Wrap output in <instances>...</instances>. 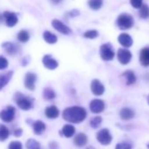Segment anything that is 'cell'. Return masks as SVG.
Listing matches in <instances>:
<instances>
[{"instance_id": "obj_35", "label": "cell", "mask_w": 149, "mask_h": 149, "mask_svg": "<svg viewBox=\"0 0 149 149\" xmlns=\"http://www.w3.org/2000/svg\"><path fill=\"white\" fill-rule=\"evenodd\" d=\"M130 3L133 8L139 9L143 6V1L142 0H130Z\"/></svg>"}, {"instance_id": "obj_9", "label": "cell", "mask_w": 149, "mask_h": 149, "mask_svg": "<svg viewBox=\"0 0 149 149\" xmlns=\"http://www.w3.org/2000/svg\"><path fill=\"white\" fill-rule=\"evenodd\" d=\"M52 26L55 30H57L59 33H61L62 34L68 35V34H70L72 33L71 29L68 26H67L64 23H62L61 20H59V19H54L52 21Z\"/></svg>"}, {"instance_id": "obj_21", "label": "cell", "mask_w": 149, "mask_h": 149, "mask_svg": "<svg viewBox=\"0 0 149 149\" xmlns=\"http://www.w3.org/2000/svg\"><path fill=\"white\" fill-rule=\"evenodd\" d=\"M123 77L125 80L127 85H132L136 82V76L132 70H127L123 74Z\"/></svg>"}, {"instance_id": "obj_14", "label": "cell", "mask_w": 149, "mask_h": 149, "mask_svg": "<svg viewBox=\"0 0 149 149\" xmlns=\"http://www.w3.org/2000/svg\"><path fill=\"white\" fill-rule=\"evenodd\" d=\"M118 40L121 46H123L124 47H126V48L132 47V42H133L132 37L127 33H121L118 38Z\"/></svg>"}, {"instance_id": "obj_41", "label": "cell", "mask_w": 149, "mask_h": 149, "mask_svg": "<svg viewBox=\"0 0 149 149\" xmlns=\"http://www.w3.org/2000/svg\"><path fill=\"white\" fill-rule=\"evenodd\" d=\"M86 149H96L95 147H93V146H89V147H87Z\"/></svg>"}, {"instance_id": "obj_3", "label": "cell", "mask_w": 149, "mask_h": 149, "mask_svg": "<svg viewBox=\"0 0 149 149\" xmlns=\"http://www.w3.org/2000/svg\"><path fill=\"white\" fill-rule=\"evenodd\" d=\"M134 24L133 18L130 14L123 13L118 16L117 19V25L121 30H128L132 27Z\"/></svg>"}, {"instance_id": "obj_12", "label": "cell", "mask_w": 149, "mask_h": 149, "mask_svg": "<svg viewBox=\"0 0 149 149\" xmlns=\"http://www.w3.org/2000/svg\"><path fill=\"white\" fill-rule=\"evenodd\" d=\"M105 104L103 100L101 99H94L90 104L91 111L93 113H100L104 110Z\"/></svg>"}, {"instance_id": "obj_39", "label": "cell", "mask_w": 149, "mask_h": 149, "mask_svg": "<svg viewBox=\"0 0 149 149\" xmlns=\"http://www.w3.org/2000/svg\"><path fill=\"white\" fill-rule=\"evenodd\" d=\"M50 1L53 3V4H59V3H61V1H62V0H50Z\"/></svg>"}, {"instance_id": "obj_4", "label": "cell", "mask_w": 149, "mask_h": 149, "mask_svg": "<svg viewBox=\"0 0 149 149\" xmlns=\"http://www.w3.org/2000/svg\"><path fill=\"white\" fill-rule=\"evenodd\" d=\"M16 110L13 106L8 105L6 109L0 111V119L3 120L4 122L10 123L12 122L15 118Z\"/></svg>"}, {"instance_id": "obj_36", "label": "cell", "mask_w": 149, "mask_h": 149, "mask_svg": "<svg viewBox=\"0 0 149 149\" xmlns=\"http://www.w3.org/2000/svg\"><path fill=\"white\" fill-rule=\"evenodd\" d=\"M9 149H22V144L19 141H13L9 145Z\"/></svg>"}, {"instance_id": "obj_22", "label": "cell", "mask_w": 149, "mask_h": 149, "mask_svg": "<svg viewBox=\"0 0 149 149\" xmlns=\"http://www.w3.org/2000/svg\"><path fill=\"white\" fill-rule=\"evenodd\" d=\"M119 115H120V118H121L123 120H130V119H132V118L134 117L135 113H134V111H133L132 109H130V108H123V109L120 111Z\"/></svg>"}, {"instance_id": "obj_8", "label": "cell", "mask_w": 149, "mask_h": 149, "mask_svg": "<svg viewBox=\"0 0 149 149\" xmlns=\"http://www.w3.org/2000/svg\"><path fill=\"white\" fill-rule=\"evenodd\" d=\"M37 80V77L34 73L32 72H28L26 77H25V80H24V84L25 87L29 90V91H33L35 88V82Z\"/></svg>"}, {"instance_id": "obj_20", "label": "cell", "mask_w": 149, "mask_h": 149, "mask_svg": "<svg viewBox=\"0 0 149 149\" xmlns=\"http://www.w3.org/2000/svg\"><path fill=\"white\" fill-rule=\"evenodd\" d=\"M33 132L36 135H40L46 130V125L44 124V122H42L40 120H37L33 123Z\"/></svg>"}, {"instance_id": "obj_6", "label": "cell", "mask_w": 149, "mask_h": 149, "mask_svg": "<svg viewBox=\"0 0 149 149\" xmlns=\"http://www.w3.org/2000/svg\"><path fill=\"white\" fill-rule=\"evenodd\" d=\"M97 139L100 144H102L104 146H107L111 142L112 137L108 129H102L97 132Z\"/></svg>"}, {"instance_id": "obj_27", "label": "cell", "mask_w": 149, "mask_h": 149, "mask_svg": "<svg viewBox=\"0 0 149 149\" xmlns=\"http://www.w3.org/2000/svg\"><path fill=\"white\" fill-rule=\"evenodd\" d=\"M17 38L19 40V41L22 42V43H26L30 39V35L29 33L26 30H21L19 32V33L17 34Z\"/></svg>"}, {"instance_id": "obj_7", "label": "cell", "mask_w": 149, "mask_h": 149, "mask_svg": "<svg viewBox=\"0 0 149 149\" xmlns=\"http://www.w3.org/2000/svg\"><path fill=\"white\" fill-rule=\"evenodd\" d=\"M118 56V61L122 64V65H126L127 63L130 62L131 59H132V54L129 50L125 49V48H120L118 51L117 54Z\"/></svg>"}, {"instance_id": "obj_26", "label": "cell", "mask_w": 149, "mask_h": 149, "mask_svg": "<svg viewBox=\"0 0 149 149\" xmlns=\"http://www.w3.org/2000/svg\"><path fill=\"white\" fill-rule=\"evenodd\" d=\"M9 129L4 125H0V141L6 140L9 137Z\"/></svg>"}, {"instance_id": "obj_28", "label": "cell", "mask_w": 149, "mask_h": 149, "mask_svg": "<svg viewBox=\"0 0 149 149\" xmlns=\"http://www.w3.org/2000/svg\"><path fill=\"white\" fill-rule=\"evenodd\" d=\"M43 97L46 100H53L55 98V92L50 88H46L43 91Z\"/></svg>"}, {"instance_id": "obj_2", "label": "cell", "mask_w": 149, "mask_h": 149, "mask_svg": "<svg viewBox=\"0 0 149 149\" xmlns=\"http://www.w3.org/2000/svg\"><path fill=\"white\" fill-rule=\"evenodd\" d=\"M15 101L17 105L24 111H28L30 109L33 108V103L32 98L26 97L24 95H22L21 93H16L15 95Z\"/></svg>"}, {"instance_id": "obj_24", "label": "cell", "mask_w": 149, "mask_h": 149, "mask_svg": "<svg viewBox=\"0 0 149 149\" xmlns=\"http://www.w3.org/2000/svg\"><path fill=\"white\" fill-rule=\"evenodd\" d=\"M61 132L66 138H70L76 132V128L71 125H66L62 127Z\"/></svg>"}, {"instance_id": "obj_31", "label": "cell", "mask_w": 149, "mask_h": 149, "mask_svg": "<svg viewBox=\"0 0 149 149\" xmlns=\"http://www.w3.org/2000/svg\"><path fill=\"white\" fill-rule=\"evenodd\" d=\"M102 123V118L99 117V116H97V117H94L93 118H91V126L92 128H98L99 125H101Z\"/></svg>"}, {"instance_id": "obj_10", "label": "cell", "mask_w": 149, "mask_h": 149, "mask_svg": "<svg viewBox=\"0 0 149 149\" xmlns=\"http://www.w3.org/2000/svg\"><path fill=\"white\" fill-rule=\"evenodd\" d=\"M3 15H4V19H5L6 24L9 27L14 26L18 23V21H19L18 17H17L16 13H12V12H5L3 13Z\"/></svg>"}, {"instance_id": "obj_32", "label": "cell", "mask_w": 149, "mask_h": 149, "mask_svg": "<svg viewBox=\"0 0 149 149\" xmlns=\"http://www.w3.org/2000/svg\"><path fill=\"white\" fill-rule=\"evenodd\" d=\"M98 36V32L97 30H90L84 33V37L86 39H96Z\"/></svg>"}, {"instance_id": "obj_13", "label": "cell", "mask_w": 149, "mask_h": 149, "mask_svg": "<svg viewBox=\"0 0 149 149\" xmlns=\"http://www.w3.org/2000/svg\"><path fill=\"white\" fill-rule=\"evenodd\" d=\"M42 62H43V65L45 68H47V69H50V70H54L57 67H58V61L56 60H54L51 55L49 54H47L43 57L42 59Z\"/></svg>"}, {"instance_id": "obj_5", "label": "cell", "mask_w": 149, "mask_h": 149, "mask_svg": "<svg viewBox=\"0 0 149 149\" xmlns=\"http://www.w3.org/2000/svg\"><path fill=\"white\" fill-rule=\"evenodd\" d=\"M100 55L104 61H109L113 60L115 56V53L113 51L112 47L110 44H104L100 47Z\"/></svg>"}, {"instance_id": "obj_33", "label": "cell", "mask_w": 149, "mask_h": 149, "mask_svg": "<svg viewBox=\"0 0 149 149\" xmlns=\"http://www.w3.org/2000/svg\"><path fill=\"white\" fill-rule=\"evenodd\" d=\"M9 63L6 58H5L4 56H0V70L6 69L8 67Z\"/></svg>"}, {"instance_id": "obj_1", "label": "cell", "mask_w": 149, "mask_h": 149, "mask_svg": "<svg viewBox=\"0 0 149 149\" xmlns=\"http://www.w3.org/2000/svg\"><path fill=\"white\" fill-rule=\"evenodd\" d=\"M63 118L70 123H81L87 117V111L84 108L80 106H72L66 108L62 113Z\"/></svg>"}, {"instance_id": "obj_34", "label": "cell", "mask_w": 149, "mask_h": 149, "mask_svg": "<svg viewBox=\"0 0 149 149\" xmlns=\"http://www.w3.org/2000/svg\"><path fill=\"white\" fill-rule=\"evenodd\" d=\"M115 149H132V145L127 142H121L116 146Z\"/></svg>"}, {"instance_id": "obj_17", "label": "cell", "mask_w": 149, "mask_h": 149, "mask_svg": "<svg viewBox=\"0 0 149 149\" xmlns=\"http://www.w3.org/2000/svg\"><path fill=\"white\" fill-rule=\"evenodd\" d=\"M2 47L5 49V51L10 54V55H14L19 52V47L12 42H6L2 44Z\"/></svg>"}, {"instance_id": "obj_18", "label": "cell", "mask_w": 149, "mask_h": 149, "mask_svg": "<svg viewBox=\"0 0 149 149\" xmlns=\"http://www.w3.org/2000/svg\"><path fill=\"white\" fill-rule=\"evenodd\" d=\"M59 114H60L59 109L56 106H54V105L48 106L45 110V115H46V117L48 118H51V119H54V118H58Z\"/></svg>"}, {"instance_id": "obj_11", "label": "cell", "mask_w": 149, "mask_h": 149, "mask_svg": "<svg viewBox=\"0 0 149 149\" xmlns=\"http://www.w3.org/2000/svg\"><path fill=\"white\" fill-rule=\"evenodd\" d=\"M91 90L95 96H101L104 92V86L100 81L95 79L91 84Z\"/></svg>"}, {"instance_id": "obj_38", "label": "cell", "mask_w": 149, "mask_h": 149, "mask_svg": "<svg viewBox=\"0 0 149 149\" xmlns=\"http://www.w3.org/2000/svg\"><path fill=\"white\" fill-rule=\"evenodd\" d=\"M77 15H79V12L77 11V10H74V11L70 12V16H71V17H76V16H77Z\"/></svg>"}, {"instance_id": "obj_25", "label": "cell", "mask_w": 149, "mask_h": 149, "mask_svg": "<svg viewBox=\"0 0 149 149\" xmlns=\"http://www.w3.org/2000/svg\"><path fill=\"white\" fill-rule=\"evenodd\" d=\"M88 6H90L91 9L94 11H97L103 6V0H89Z\"/></svg>"}, {"instance_id": "obj_19", "label": "cell", "mask_w": 149, "mask_h": 149, "mask_svg": "<svg viewBox=\"0 0 149 149\" xmlns=\"http://www.w3.org/2000/svg\"><path fill=\"white\" fill-rule=\"evenodd\" d=\"M88 142V138L84 133H78L74 139V143L77 146L82 147L85 146Z\"/></svg>"}, {"instance_id": "obj_29", "label": "cell", "mask_w": 149, "mask_h": 149, "mask_svg": "<svg viewBox=\"0 0 149 149\" xmlns=\"http://www.w3.org/2000/svg\"><path fill=\"white\" fill-rule=\"evenodd\" d=\"M26 149H40V143L37 140L33 139H30L26 141Z\"/></svg>"}, {"instance_id": "obj_37", "label": "cell", "mask_w": 149, "mask_h": 149, "mask_svg": "<svg viewBox=\"0 0 149 149\" xmlns=\"http://www.w3.org/2000/svg\"><path fill=\"white\" fill-rule=\"evenodd\" d=\"M21 134H22V129H17L14 131V135L16 137H19L21 136Z\"/></svg>"}, {"instance_id": "obj_40", "label": "cell", "mask_w": 149, "mask_h": 149, "mask_svg": "<svg viewBox=\"0 0 149 149\" xmlns=\"http://www.w3.org/2000/svg\"><path fill=\"white\" fill-rule=\"evenodd\" d=\"M4 15L3 14H0V23H1V22H3L4 21Z\"/></svg>"}, {"instance_id": "obj_23", "label": "cell", "mask_w": 149, "mask_h": 149, "mask_svg": "<svg viewBox=\"0 0 149 149\" xmlns=\"http://www.w3.org/2000/svg\"><path fill=\"white\" fill-rule=\"evenodd\" d=\"M43 38L45 41L48 44H54L57 42V36L49 31H45L43 33Z\"/></svg>"}, {"instance_id": "obj_30", "label": "cell", "mask_w": 149, "mask_h": 149, "mask_svg": "<svg viewBox=\"0 0 149 149\" xmlns=\"http://www.w3.org/2000/svg\"><path fill=\"white\" fill-rule=\"evenodd\" d=\"M139 15L141 19H147L149 17V7L146 5H143L139 8Z\"/></svg>"}, {"instance_id": "obj_43", "label": "cell", "mask_w": 149, "mask_h": 149, "mask_svg": "<svg viewBox=\"0 0 149 149\" xmlns=\"http://www.w3.org/2000/svg\"><path fill=\"white\" fill-rule=\"evenodd\" d=\"M147 148H148V149H149V144H148V145H147Z\"/></svg>"}, {"instance_id": "obj_42", "label": "cell", "mask_w": 149, "mask_h": 149, "mask_svg": "<svg viewBox=\"0 0 149 149\" xmlns=\"http://www.w3.org/2000/svg\"><path fill=\"white\" fill-rule=\"evenodd\" d=\"M147 104H149V96L147 97Z\"/></svg>"}, {"instance_id": "obj_16", "label": "cell", "mask_w": 149, "mask_h": 149, "mask_svg": "<svg viewBox=\"0 0 149 149\" xmlns=\"http://www.w3.org/2000/svg\"><path fill=\"white\" fill-rule=\"evenodd\" d=\"M13 71H8L5 74H0V91L6 87L13 77Z\"/></svg>"}, {"instance_id": "obj_15", "label": "cell", "mask_w": 149, "mask_h": 149, "mask_svg": "<svg viewBox=\"0 0 149 149\" xmlns=\"http://www.w3.org/2000/svg\"><path fill=\"white\" fill-rule=\"evenodd\" d=\"M139 61L142 66L148 67L149 66V47H144L139 54Z\"/></svg>"}]
</instances>
